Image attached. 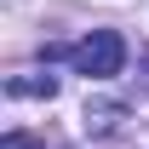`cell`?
Listing matches in <instances>:
<instances>
[{"mask_svg":"<svg viewBox=\"0 0 149 149\" xmlns=\"http://www.w3.org/2000/svg\"><path fill=\"white\" fill-rule=\"evenodd\" d=\"M74 63V74H86V80H109V74H120V63H126V40L115 35V29H92V35H80L63 52Z\"/></svg>","mask_w":149,"mask_h":149,"instance_id":"1","label":"cell"},{"mask_svg":"<svg viewBox=\"0 0 149 149\" xmlns=\"http://www.w3.org/2000/svg\"><path fill=\"white\" fill-rule=\"evenodd\" d=\"M120 120H126V103H115V97H92V103L80 109L86 138H109V132H120Z\"/></svg>","mask_w":149,"mask_h":149,"instance_id":"2","label":"cell"},{"mask_svg":"<svg viewBox=\"0 0 149 149\" xmlns=\"http://www.w3.org/2000/svg\"><path fill=\"white\" fill-rule=\"evenodd\" d=\"M6 92L12 97H57V74H12Z\"/></svg>","mask_w":149,"mask_h":149,"instance_id":"3","label":"cell"},{"mask_svg":"<svg viewBox=\"0 0 149 149\" xmlns=\"http://www.w3.org/2000/svg\"><path fill=\"white\" fill-rule=\"evenodd\" d=\"M0 149H46L35 138V132H6V138H0Z\"/></svg>","mask_w":149,"mask_h":149,"instance_id":"4","label":"cell"}]
</instances>
